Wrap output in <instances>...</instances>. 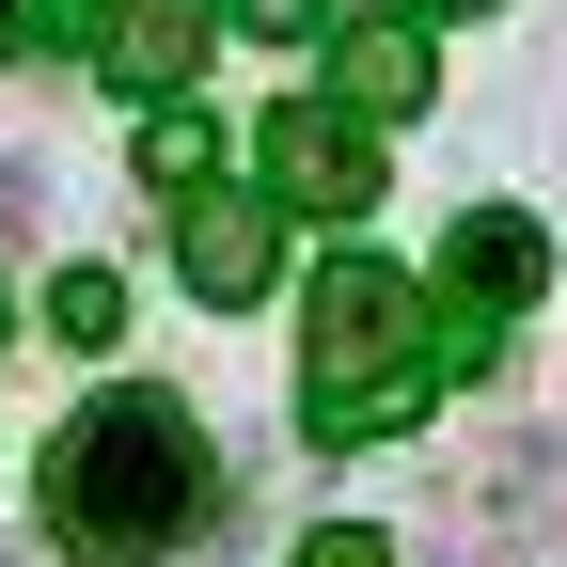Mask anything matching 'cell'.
Here are the masks:
<instances>
[{"instance_id":"obj_3","label":"cell","mask_w":567,"mask_h":567,"mask_svg":"<svg viewBox=\"0 0 567 567\" xmlns=\"http://www.w3.org/2000/svg\"><path fill=\"white\" fill-rule=\"evenodd\" d=\"M536 284H551V237L520 221V205H473V221L442 237V316H425V331H442V363H488Z\"/></svg>"},{"instance_id":"obj_12","label":"cell","mask_w":567,"mask_h":567,"mask_svg":"<svg viewBox=\"0 0 567 567\" xmlns=\"http://www.w3.org/2000/svg\"><path fill=\"white\" fill-rule=\"evenodd\" d=\"M410 17H488V0H410Z\"/></svg>"},{"instance_id":"obj_11","label":"cell","mask_w":567,"mask_h":567,"mask_svg":"<svg viewBox=\"0 0 567 567\" xmlns=\"http://www.w3.org/2000/svg\"><path fill=\"white\" fill-rule=\"evenodd\" d=\"M252 32H331V0H237Z\"/></svg>"},{"instance_id":"obj_7","label":"cell","mask_w":567,"mask_h":567,"mask_svg":"<svg viewBox=\"0 0 567 567\" xmlns=\"http://www.w3.org/2000/svg\"><path fill=\"white\" fill-rule=\"evenodd\" d=\"M205 17H221V0H126V17H111L95 48L126 63V95H174L189 63H205Z\"/></svg>"},{"instance_id":"obj_10","label":"cell","mask_w":567,"mask_h":567,"mask_svg":"<svg viewBox=\"0 0 567 567\" xmlns=\"http://www.w3.org/2000/svg\"><path fill=\"white\" fill-rule=\"evenodd\" d=\"M300 567H394V536H363V520H331V536H300Z\"/></svg>"},{"instance_id":"obj_13","label":"cell","mask_w":567,"mask_h":567,"mask_svg":"<svg viewBox=\"0 0 567 567\" xmlns=\"http://www.w3.org/2000/svg\"><path fill=\"white\" fill-rule=\"evenodd\" d=\"M17 17H32V0H0V48H17Z\"/></svg>"},{"instance_id":"obj_4","label":"cell","mask_w":567,"mask_h":567,"mask_svg":"<svg viewBox=\"0 0 567 567\" xmlns=\"http://www.w3.org/2000/svg\"><path fill=\"white\" fill-rule=\"evenodd\" d=\"M268 205H300V221H347V205H379V111H268Z\"/></svg>"},{"instance_id":"obj_1","label":"cell","mask_w":567,"mask_h":567,"mask_svg":"<svg viewBox=\"0 0 567 567\" xmlns=\"http://www.w3.org/2000/svg\"><path fill=\"white\" fill-rule=\"evenodd\" d=\"M205 520V425L174 394H95L48 442V536L80 567H158Z\"/></svg>"},{"instance_id":"obj_8","label":"cell","mask_w":567,"mask_h":567,"mask_svg":"<svg viewBox=\"0 0 567 567\" xmlns=\"http://www.w3.org/2000/svg\"><path fill=\"white\" fill-rule=\"evenodd\" d=\"M205 174H221V126L189 95H142V189H205Z\"/></svg>"},{"instance_id":"obj_6","label":"cell","mask_w":567,"mask_h":567,"mask_svg":"<svg viewBox=\"0 0 567 567\" xmlns=\"http://www.w3.org/2000/svg\"><path fill=\"white\" fill-rule=\"evenodd\" d=\"M331 95H347V111H425V95H442V48H425V17H363V32L331 48Z\"/></svg>"},{"instance_id":"obj_2","label":"cell","mask_w":567,"mask_h":567,"mask_svg":"<svg viewBox=\"0 0 567 567\" xmlns=\"http://www.w3.org/2000/svg\"><path fill=\"white\" fill-rule=\"evenodd\" d=\"M425 300H410V268L379 252H331L316 268V300H300V425L316 442H410L425 394H442V347H410Z\"/></svg>"},{"instance_id":"obj_9","label":"cell","mask_w":567,"mask_h":567,"mask_svg":"<svg viewBox=\"0 0 567 567\" xmlns=\"http://www.w3.org/2000/svg\"><path fill=\"white\" fill-rule=\"evenodd\" d=\"M111 331H126V284L111 268H63L48 284V347H111Z\"/></svg>"},{"instance_id":"obj_5","label":"cell","mask_w":567,"mask_h":567,"mask_svg":"<svg viewBox=\"0 0 567 567\" xmlns=\"http://www.w3.org/2000/svg\"><path fill=\"white\" fill-rule=\"evenodd\" d=\"M268 252H284V205H237V189H189V237H174V268H189V300H268Z\"/></svg>"}]
</instances>
